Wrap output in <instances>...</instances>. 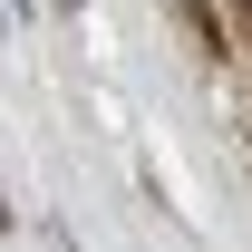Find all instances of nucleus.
I'll return each instance as SVG.
<instances>
[{
    "label": "nucleus",
    "mask_w": 252,
    "mask_h": 252,
    "mask_svg": "<svg viewBox=\"0 0 252 252\" xmlns=\"http://www.w3.org/2000/svg\"><path fill=\"white\" fill-rule=\"evenodd\" d=\"M243 20H252V0H243Z\"/></svg>",
    "instance_id": "nucleus-1"
}]
</instances>
